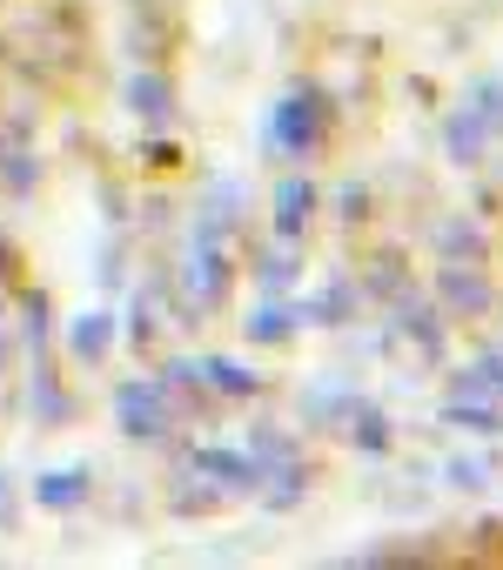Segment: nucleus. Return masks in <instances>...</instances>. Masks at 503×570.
Instances as JSON below:
<instances>
[{"label":"nucleus","instance_id":"1","mask_svg":"<svg viewBox=\"0 0 503 570\" xmlns=\"http://www.w3.org/2000/svg\"><path fill=\"white\" fill-rule=\"evenodd\" d=\"M81 483H88V476H48V483H41V503H55V510H68V503H81V497H88Z\"/></svg>","mask_w":503,"mask_h":570},{"label":"nucleus","instance_id":"2","mask_svg":"<svg viewBox=\"0 0 503 570\" xmlns=\"http://www.w3.org/2000/svg\"><path fill=\"white\" fill-rule=\"evenodd\" d=\"M108 350V330H101V316H88V330H75V356H101Z\"/></svg>","mask_w":503,"mask_h":570}]
</instances>
